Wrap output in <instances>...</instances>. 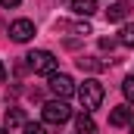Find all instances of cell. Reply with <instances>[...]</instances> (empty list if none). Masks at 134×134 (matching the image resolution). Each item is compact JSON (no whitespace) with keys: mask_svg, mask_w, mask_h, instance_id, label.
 <instances>
[{"mask_svg":"<svg viewBox=\"0 0 134 134\" xmlns=\"http://www.w3.org/2000/svg\"><path fill=\"white\" fill-rule=\"evenodd\" d=\"M75 94H78V100H81V106H84V112H91V109H97L103 103V84L97 81V78H87L84 84H78L75 87Z\"/></svg>","mask_w":134,"mask_h":134,"instance_id":"obj_1","label":"cell"},{"mask_svg":"<svg viewBox=\"0 0 134 134\" xmlns=\"http://www.w3.org/2000/svg\"><path fill=\"white\" fill-rule=\"evenodd\" d=\"M56 56L50 53V50H31L28 56H25V66L31 69L34 75H56Z\"/></svg>","mask_w":134,"mask_h":134,"instance_id":"obj_2","label":"cell"},{"mask_svg":"<svg viewBox=\"0 0 134 134\" xmlns=\"http://www.w3.org/2000/svg\"><path fill=\"white\" fill-rule=\"evenodd\" d=\"M41 115H44L47 125H66L69 119H72V109L66 106V100H50V103H44Z\"/></svg>","mask_w":134,"mask_h":134,"instance_id":"obj_3","label":"cell"},{"mask_svg":"<svg viewBox=\"0 0 134 134\" xmlns=\"http://www.w3.org/2000/svg\"><path fill=\"white\" fill-rule=\"evenodd\" d=\"M9 37H13L16 44H28L34 37V22L31 19H16V22L9 25Z\"/></svg>","mask_w":134,"mask_h":134,"instance_id":"obj_4","label":"cell"},{"mask_svg":"<svg viewBox=\"0 0 134 134\" xmlns=\"http://www.w3.org/2000/svg\"><path fill=\"white\" fill-rule=\"evenodd\" d=\"M50 91H53L59 100H66V97L75 94V81H72L69 75H63V72H59V75H50Z\"/></svg>","mask_w":134,"mask_h":134,"instance_id":"obj_5","label":"cell"},{"mask_svg":"<svg viewBox=\"0 0 134 134\" xmlns=\"http://www.w3.org/2000/svg\"><path fill=\"white\" fill-rule=\"evenodd\" d=\"M134 122V109L131 106H115L112 112H109V125L112 128H125V125H131Z\"/></svg>","mask_w":134,"mask_h":134,"instance_id":"obj_6","label":"cell"},{"mask_svg":"<svg viewBox=\"0 0 134 134\" xmlns=\"http://www.w3.org/2000/svg\"><path fill=\"white\" fill-rule=\"evenodd\" d=\"M128 0H115V3H109V9H106V19L109 22H122L125 16H128Z\"/></svg>","mask_w":134,"mask_h":134,"instance_id":"obj_7","label":"cell"},{"mask_svg":"<svg viewBox=\"0 0 134 134\" xmlns=\"http://www.w3.org/2000/svg\"><path fill=\"white\" fill-rule=\"evenodd\" d=\"M75 128H78V134H97V122L91 119V112H81L75 119Z\"/></svg>","mask_w":134,"mask_h":134,"instance_id":"obj_8","label":"cell"},{"mask_svg":"<svg viewBox=\"0 0 134 134\" xmlns=\"http://www.w3.org/2000/svg\"><path fill=\"white\" fill-rule=\"evenodd\" d=\"M72 13H78V16H94L97 13V0H72Z\"/></svg>","mask_w":134,"mask_h":134,"instance_id":"obj_9","label":"cell"},{"mask_svg":"<svg viewBox=\"0 0 134 134\" xmlns=\"http://www.w3.org/2000/svg\"><path fill=\"white\" fill-rule=\"evenodd\" d=\"M3 122H6V128H22V125H25V112H22V109H6Z\"/></svg>","mask_w":134,"mask_h":134,"instance_id":"obj_10","label":"cell"},{"mask_svg":"<svg viewBox=\"0 0 134 134\" xmlns=\"http://www.w3.org/2000/svg\"><path fill=\"white\" fill-rule=\"evenodd\" d=\"M78 69H81V72H103L106 63H103V59H94V56H81V59H78Z\"/></svg>","mask_w":134,"mask_h":134,"instance_id":"obj_11","label":"cell"},{"mask_svg":"<svg viewBox=\"0 0 134 134\" xmlns=\"http://www.w3.org/2000/svg\"><path fill=\"white\" fill-rule=\"evenodd\" d=\"M119 44L134 50V22H131V25H122V31H119Z\"/></svg>","mask_w":134,"mask_h":134,"instance_id":"obj_12","label":"cell"},{"mask_svg":"<svg viewBox=\"0 0 134 134\" xmlns=\"http://www.w3.org/2000/svg\"><path fill=\"white\" fill-rule=\"evenodd\" d=\"M122 94H125V97L134 103V75H128V78L122 81Z\"/></svg>","mask_w":134,"mask_h":134,"instance_id":"obj_13","label":"cell"},{"mask_svg":"<svg viewBox=\"0 0 134 134\" xmlns=\"http://www.w3.org/2000/svg\"><path fill=\"white\" fill-rule=\"evenodd\" d=\"M22 134H47V131H44V125H37V122H25V125H22Z\"/></svg>","mask_w":134,"mask_h":134,"instance_id":"obj_14","label":"cell"},{"mask_svg":"<svg viewBox=\"0 0 134 134\" xmlns=\"http://www.w3.org/2000/svg\"><path fill=\"white\" fill-rule=\"evenodd\" d=\"M119 44V37H100V50H112Z\"/></svg>","mask_w":134,"mask_h":134,"instance_id":"obj_15","label":"cell"},{"mask_svg":"<svg viewBox=\"0 0 134 134\" xmlns=\"http://www.w3.org/2000/svg\"><path fill=\"white\" fill-rule=\"evenodd\" d=\"M22 0H0V6H6V9H13V6H19Z\"/></svg>","mask_w":134,"mask_h":134,"instance_id":"obj_16","label":"cell"},{"mask_svg":"<svg viewBox=\"0 0 134 134\" xmlns=\"http://www.w3.org/2000/svg\"><path fill=\"white\" fill-rule=\"evenodd\" d=\"M6 81V69H3V63H0V84Z\"/></svg>","mask_w":134,"mask_h":134,"instance_id":"obj_17","label":"cell"},{"mask_svg":"<svg viewBox=\"0 0 134 134\" xmlns=\"http://www.w3.org/2000/svg\"><path fill=\"white\" fill-rule=\"evenodd\" d=\"M0 134H9V131H6V128H0Z\"/></svg>","mask_w":134,"mask_h":134,"instance_id":"obj_18","label":"cell"},{"mask_svg":"<svg viewBox=\"0 0 134 134\" xmlns=\"http://www.w3.org/2000/svg\"><path fill=\"white\" fill-rule=\"evenodd\" d=\"M131 134H134V122H131Z\"/></svg>","mask_w":134,"mask_h":134,"instance_id":"obj_19","label":"cell"}]
</instances>
